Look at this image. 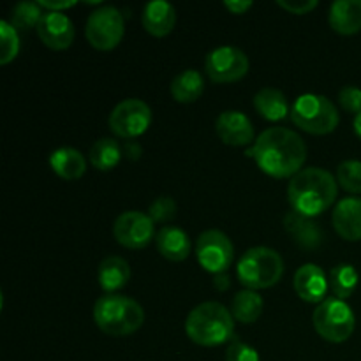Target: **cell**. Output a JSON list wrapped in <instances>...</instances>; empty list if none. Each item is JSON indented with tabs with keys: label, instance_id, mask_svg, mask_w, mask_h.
I'll return each instance as SVG.
<instances>
[{
	"label": "cell",
	"instance_id": "obj_10",
	"mask_svg": "<svg viewBox=\"0 0 361 361\" xmlns=\"http://www.w3.org/2000/svg\"><path fill=\"white\" fill-rule=\"evenodd\" d=\"M196 257L201 268L208 274H226L235 259V247L226 233L219 229H208L197 238Z\"/></svg>",
	"mask_w": 361,
	"mask_h": 361
},
{
	"label": "cell",
	"instance_id": "obj_19",
	"mask_svg": "<svg viewBox=\"0 0 361 361\" xmlns=\"http://www.w3.org/2000/svg\"><path fill=\"white\" fill-rule=\"evenodd\" d=\"M155 245H157L159 254L173 263L185 261L192 250L189 235L176 226H164L159 229L155 236Z\"/></svg>",
	"mask_w": 361,
	"mask_h": 361
},
{
	"label": "cell",
	"instance_id": "obj_4",
	"mask_svg": "<svg viewBox=\"0 0 361 361\" xmlns=\"http://www.w3.org/2000/svg\"><path fill=\"white\" fill-rule=\"evenodd\" d=\"M94 321L99 330L111 337H127L143 326L145 310L136 300L123 295H104L95 302Z\"/></svg>",
	"mask_w": 361,
	"mask_h": 361
},
{
	"label": "cell",
	"instance_id": "obj_14",
	"mask_svg": "<svg viewBox=\"0 0 361 361\" xmlns=\"http://www.w3.org/2000/svg\"><path fill=\"white\" fill-rule=\"evenodd\" d=\"M215 130L222 143L229 145V147H249L256 141L254 140L256 133H254L250 118L245 113L235 111V109H229V111L219 115L217 122H215Z\"/></svg>",
	"mask_w": 361,
	"mask_h": 361
},
{
	"label": "cell",
	"instance_id": "obj_17",
	"mask_svg": "<svg viewBox=\"0 0 361 361\" xmlns=\"http://www.w3.org/2000/svg\"><path fill=\"white\" fill-rule=\"evenodd\" d=\"M141 25L154 37H166L176 25L175 7L164 0H152L141 13Z\"/></svg>",
	"mask_w": 361,
	"mask_h": 361
},
{
	"label": "cell",
	"instance_id": "obj_1",
	"mask_svg": "<svg viewBox=\"0 0 361 361\" xmlns=\"http://www.w3.org/2000/svg\"><path fill=\"white\" fill-rule=\"evenodd\" d=\"M249 157L271 178H293L307 161V145L300 134L286 127H270L256 137Z\"/></svg>",
	"mask_w": 361,
	"mask_h": 361
},
{
	"label": "cell",
	"instance_id": "obj_38",
	"mask_svg": "<svg viewBox=\"0 0 361 361\" xmlns=\"http://www.w3.org/2000/svg\"><path fill=\"white\" fill-rule=\"evenodd\" d=\"M214 286H215V289L221 293H224L226 289H229V286H231V279H229L228 271H226V274L214 275Z\"/></svg>",
	"mask_w": 361,
	"mask_h": 361
},
{
	"label": "cell",
	"instance_id": "obj_31",
	"mask_svg": "<svg viewBox=\"0 0 361 361\" xmlns=\"http://www.w3.org/2000/svg\"><path fill=\"white\" fill-rule=\"evenodd\" d=\"M148 215L154 222H159V224H166V222L173 221L176 215V203L173 197L169 196H161L150 204L148 208Z\"/></svg>",
	"mask_w": 361,
	"mask_h": 361
},
{
	"label": "cell",
	"instance_id": "obj_29",
	"mask_svg": "<svg viewBox=\"0 0 361 361\" xmlns=\"http://www.w3.org/2000/svg\"><path fill=\"white\" fill-rule=\"evenodd\" d=\"M20 53V35L7 20L0 21V63L7 66Z\"/></svg>",
	"mask_w": 361,
	"mask_h": 361
},
{
	"label": "cell",
	"instance_id": "obj_23",
	"mask_svg": "<svg viewBox=\"0 0 361 361\" xmlns=\"http://www.w3.org/2000/svg\"><path fill=\"white\" fill-rule=\"evenodd\" d=\"M53 173L63 180H80L87 171V161L80 150L71 147L59 148L49 155Z\"/></svg>",
	"mask_w": 361,
	"mask_h": 361
},
{
	"label": "cell",
	"instance_id": "obj_11",
	"mask_svg": "<svg viewBox=\"0 0 361 361\" xmlns=\"http://www.w3.org/2000/svg\"><path fill=\"white\" fill-rule=\"evenodd\" d=\"M249 56L235 46H221L210 51L204 60L207 76L214 83H235L249 73Z\"/></svg>",
	"mask_w": 361,
	"mask_h": 361
},
{
	"label": "cell",
	"instance_id": "obj_2",
	"mask_svg": "<svg viewBox=\"0 0 361 361\" xmlns=\"http://www.w3.org/2000/svg\"><path fill=\"white\" fill-rule=\"evenodd\" d=\"M338 183L330 171L323 168H303L289 180L288 197L293 212L305 217H317L337 201Z\"/></svg>",
	"mask_w": 361,
	"mask_h": 361
},
{
	"label": "cell",
	"instance_id": "obj_18",
	"mask_svg": "<svg viewBox=\"0 0 361 361\" xmlns=\"http://www.w3.org/2000/svg\"><path fill=\"white\" fill-rule=\"evenodd\" d=\"M284 226L293 242L302 247V249L314 250L323 243V231H321L319 224L314 219L291 210L289 214H286Z\"/></svg>",
	"mask_w": 361,
	"mask_h": 361
},
{
	"label": "cell",
	"instance_id": "obj_35",
	"mask_svg": "<svg viewBox=\"0 0 361 361\" xmlns=\"http://www.w3.org/2000/svg\"><path fill=\"white\" fill-rule=\"evenodd\" d=\"M39 6L46 11H51V13H63L69 7L76 6L74 0H67V2H53V0H39Z\"/></svg>",
	"mask_w": 361,
	"mask_h": 361
},
{
	"label": "cell",
	"instance_id": "obj_13",
	"mask_svg": "<svg viewBox=\"0 0 361 361\" xmlns=\"http://www.w3.org/2000/svg\"><path fill=\"white\" fill-rule=\"evenodd\" d=\"M35 30H37L42 44L48 46L49 49H55V51L67 49L74 41V23L63 13L46 11Z\"/></svg>",
	"mask_w": 361,
	"mask_h": 361
},
{
	"label": "cell",
	"instance_id": "obj_16",
	"mask_svg": "<svg viewBox=\"0 0 361 361\" xmlns=\"http://www.w3.org/2000/svg\"><path fill=\"white\" fill-rule=\"evenodd\" d=\"M331 222L341 238L348 242L361 240V200L360 197H344L334 208Z\"/></svg>",
	"mask_w": 361,
	"mask_h": 361
},
{
	"label": "cell",
	"instance_id": "obj_5",
	"mask_svg": "<svg viewBox=\"0 0 361 361\" xmlns=\"http://www.w3.org/2000/svg\"><path fill=\"white\" fill-rule=\"evenodd\" d=\"M236 275L247 289L274 288L284 275V261L277 250L270 247H252L240 257Z\"/></svg>",
	"mask_w": 361,
	"mask_h": 361
},
{
	"label": "cell",
	"instance_id": "obj_27",
	"mask_svg": "<svg viewBox=\"0 0 361 361\" xmlns=\"http://www.w3.org/2000/svg\"><path fill=\"white\" fill-rule=\"evenodd\" d=\"M360 275L353 264H337L330 271V288L335 298L345 300L355 293Z\"/></svg>",
	"mask_w": 361,
	"mask_h": 361
},
{
	"label": "cell",
	"instance_id": "obj_6",
	"mask_svg": "<svg viewBox=\"0 0 361 361\" xmlns=\"http://www.w3.org/2000/svg\"><path fill=\"white\" fill-rule=\"evenodd\" d=\"M291 120L298 129L314 136L334 133L341 122V115L334 102L324 95L303 94L291 106Z\"/></svg>",
	"mask_w": 361,
	"mask_h": 361
},
{
	"label": "cell",
	"instance_id": "obj_22",
	"mask_svg": "<svg viewBox=\"0 0 361 361\" xmlns=\"http://www.w3.org/2000/svg\"><path fill=\"white\" fill-rule=\"evenodd\" d=\"M252 104L256 111L268 122H281L286 116L291 115L288 99L279 88H261L252 99Z\"/></svg>",
	"mask_w": 361,
	"mask_h": 361
},
{
	"label": "cell",
	"instance_id": "obj_9",
	"mask_svg": "<svg viewBox=\"0 0 361 361\" xmlns=\"http://www.w3.org/2000/svg\"><path fill=\"white\" fill-rule=\"evenodd\" d=\"M109 129L116 137L134 141L148 130L152 123V109L141 99H126L109 113Z\"/></svg>",
	"mask_w": 361,
	"mask_h": 361
},
{
	"label": "cell",
	"instance_id": "obj_24",
	"mask_svg": "<svg viewBox=\"0 0 361 361\" xmlns=\"http://www.w3.org/2000/svg\"><path fill=\"white\" fill-rule=\"evenodd\" d=\"M204 90V80L201 76V73L194 69H187L183 73H180L175 80L171 81V92L173 99L176 102H182V104H190V102H196L197 99L203 95Z\"/></svg>",
	"mask_w": 361,
	"mask_h": 361
},
{
	"label": "cell",
	"instance_id": "obj_37",
	"mask_svg": "<svg viewBox=\"0 0 361 361\" xmlns=\"http://www.w3.org/2000/svg\"><path fill=\"white\" fill-rule=\"evenodd\" d=\"M122 150H123V154H126L129 159H133V161L140 159V155L143 154V148H141L136 141H126V145L122 147Z\"/></svg>",
	"mask_w": 361,
	"mask_h": 361
},
{
	"label": "cell",
	"instance_id": "obj_7",
	"mask_svg": "<svg viewBox=\"0 0 361 361\" xmlns=\"http://www.w3.org/2000/svg\"><path fill=\"white\" fill-rule=\"evenodd\" d=\"M312 323L321 338L331 344H342L355 331L356 317L344 300L326 298L314 310Z\"/></svg>",
	"mask_w": 361,
	"mask_h": 361
},
{
	"label": "cell",
	"instance_id": "obj_36",
	"mask_svg": "<svg viewBox=\"0 0 361 361\" xmlns=\"http://www.w3.org/2000/svg\"><path fill=\"white\" fill-rule=\"evenodd\" d=\"M254 4L249 2V0H226L224 7L233 14H243L252 7Z\"/></svg>",
	"mask_w": 361,
	"mask_h": 361
},
{
	"label": "cell",
	"instance_id": "obj_15",
	"mask_svg": "<svg viewBox=\"0 0 361 361\" xmlns=\"http://www.w3.org/2000/svg\"><path fill=\"white\" fill-rule=\"evenodd\" d=\"M295 291L303 302L307 303H323L324 296L328 293L330 279L326 277L324 270L314 263H307L296 270L295 279H293Z\"/></svg>",
	"mask_w": 361,
	"mask_h": 361
},
{
	"label": "cell",
	"instance_id": "obj_8",
	"mask_svg": "<svg viewBox=\"0 0 361 361\" xmlns=\"http://www.w3.org/2000/svg\"><path fill=\"white\" fill-rule=\"evenodd\" d=\"M126 34V20L123 14L113 6H102L90 13L87 25H85V35L90 42L92 48L99 51H111L122 42Z\"/></svg>",
	"mask_w": 361,
	"mask_h": 361
},
{
	"label": "cell",
	"instance_id": "obj_25",
	"mask_svg": "<svg viewBox=\"0 0 361 361\" xmlns=\"http://www.w3.org/2000/svg\"><path fill=\"white\" fill-rule=\"evenodd\" d=\"M264 309V302L261 295L252 289H243L238 291L233 298L231 314L235 321H240L242 324H252L261 317Z\"/></svg>",
	"mask_w": 361,
	"mask_h": 361
},
{
	"label": "cell",
	"instance_id": "obj_12",
	"mask_svg": "<svg viewBox=\"0 0 361 361\" xmlns=\"http://www.w3.org/2000/svg\"><path fill=\"white\" fill-rule=\"evenodd\" d=\"M113 236L126 249H145L157 236L155 235V222L152 221L150 215L143 214V212H123L113 224Z\"/></svg>",
	"mask_w": 361,
	"mask_h": 361
},
{
	"label": "cell",
	"instance_id": "obj_28",
	"mask_svg": "<svg viewBox=\"0 0 361 361\" xmlns=\"http://www.w3.org/2000/svg\"><path fill=\"white\" fill-rule=\"evenodd\" d=\"M42 7L39 2H20L13 7L11 11L9 23L13 25L16 30H30V28H37L39 21L42 18Z\"/></svg>",
	"mask_w": 361,
	"mask_h": 361
},
{
	"label": "cell",
	"instance_id": "obj_21",
	"mask_svg": "<svg viewBox=\"0 0 361 361\" xmlns=\"http://www.w3.org/2000/svg\"><path fill=\"white\" fill-rule=\"evenodd\" d=\"M130 279V267L123 257L108 256L99 263L97 281L99 286L106 291V295H116Z\"/></svg>",
	"mask_w": 361,
	"mask_h": 361
},
{
	"label": "cell",
	"instance_id": "obj_26",
	"mask_svg": "<svg viewBox=\"0 0 361 361\" xmlns=\"http://www.w3.org/2000/svg\"><path fill=\"white\" fill-rule=\"evenodd\" d=\"M123 150L118 145V141L113 140V137H102L97 140L90 148V157L92 166L99 171H111L118 166V162L122 161Z\"/></svg>",
	"mask_w": 361,
	"mask_h": 361
},
{
	"label": "cell",
	"instance_id": "obj_39",
	"mask_svg": "<svg viewBox=\"0 0 361 361\" xmlns=\"http://www.w3.org/2000/svg\"><path fill=\"white\" fill-rule=\"evenodd\" d=\"M355 133L361 140V113H358V115L355 116Z\"/></svg>",
	"mask_w": 361,
	"mask_h": 361
},
{
	"label": "cell",
	"instance_id": "obj_34",
	"mask_svg": "<svg viewBox=\"0 0 361 361\" xmlns=\"http://www.w3.org/2000/svg\"><path fill=\"white\" fill-rule=\"evenodd\" d=\"M277 6L281 7V9L288 11V13L291 14H307L310 13V11L316 9L317 6H319V2L317 0H307V2H296V0H277Z\"/></svg>",
	"mask_w": 361,
	"mask_h": 361
},
{
	"label": "cell",
	"instance_id": "obj_30",
	"mask_svg": "<svg viewBox=\"0 0 361 361\" xmlns=\"http://www.w3.org/2000/svg\"><path fill=\"white\" fill-rule=\"evenodd\" d=\"M337 183L351 194H361V161H344L337 168Z\"/></svg>",
	"mask_w": 361,
	"mask_h": 361
},
{
	"label": "cell",
	"instance_id": "obj_32",
	"mask_svg": "<svg viewBox=\"0 0 361 361\" xmlns=\"http://www.w3.org/2000/svg\"><path fill=\"white\" fill-rule=\"evenodd\" d=\"M226 361H261V358L256 349L235 337L226 349Z\"/></svg>",
	"mask_w": 361,
	"mask_h": 361
},
{
	"label": "cell",
	"instance_id": "obj_3",
	"mask_svg": "<svg viewBox=\"0 0 361 361\" xmlns=\"http://www.w3.org/2000/svg\"><path fill=\"white\" fill-rule=\"evenodd\" d=\"M185 334L194 344L217 348L235 338V317L222 303H200L187 316Z\"/></svg>",
	"mask_w": 361,
	"mask_h": 361
},
{
	"label": "cell",
	"instance_id": "obj_33",
	"mask_svg": "<svg viewBox=\"0 0 361 361\" xmlns=\"http://www.w3.org/2000/svg\"><path fill=\"white\" fill-rule=\"evenodd\" d=\"M338 104L344 111L361 113V88L358 87H344L338 92Z\"/></svg>",
	"mask_w": 361,
	"mask_h": 361
},
{
	"label": "cell",
	"instance_id": "obj_20",
	"mask_svg": "<svg viewBox=\"0 0 361 361\" xmlns=\"http://www.w3.org/2000/svg\"><path fill=\"white\" fill-rule=\"evenodd\" d=\"M328 20L337 34H358L361 30V0H337L331 4Z\"/></svg>",
	"mask_w": 361,
	"mask_h": 361
}]
</instances>
